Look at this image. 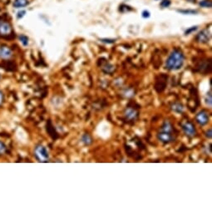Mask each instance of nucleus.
<instances>
[{"label":"nucleus","instance_id":"nucleus-13","mask_svg":"<svg viewBox=\"0 0 212 212\" xmlns=\"http://www.w3.org/2000/svg\"><path fill=\"white\" fill-rule=\"evenodd\" d=\"M19 40H20L23 46H27L29 44V38L25 35H20L19 36Z\"/></svg>","mask_w":212,"mask_h":212},{"label":"nucleus","instance_id":"nucleus-18","mask_svg":"<svg viewBox=\"0 0 212 212\" xmlns=\"http://www.w3.org/2000/svg\"><path fill=\"white\" fill-rule=\"evenodd\" d=\"M5 151H6L5 145H4L2 141H0V154H3V153L5 152Z\"/></svg>","mask_w":212,"mask_h":212},{"label":"nucleus","instance_id":"nucleus-23","mask_svg":"<svg viewBox=\"0 0 212 212\" xmlns=\"http://www.w3.org/2000/svg\"><path fill=\"white\" fill-rule=\"evenodd\" d=\"M206 137L211 138V129H209L208 132H206Z\"/></svg>","mask_w":212,"mask_h":212},{"label":"nucleus","instance_id":"nucleus-10","mask_svg":"<svg viewBox=\"0 0 212 212\" xmlns=\"http://www.w3.org/2000/svg\"><path fill=\"white\" fill-rule=\"evenodd\" d=\"M29 4V0H14L13 2V7L16 9L23 8Z\"/></svg>","mask_w":212,"mask_h":212},{"label":"nucleus","instance_id":"nucleus-8","mask_svg":"<svg viewBox=\"0 0 212 212\" xmlns=\"http://www.w3.org/2000/svg\"><path fill=\"white\" fill-rule=\"evenodd\" d=\"M12 50L9 47L3 46L0 48V57L3 59H9L12 57Z\"/></svg>","mask_w":212,"mask_h":212},{"label":"nucleus","instance_id":"nucleus-20","mask_svg":"<svg viewBox=\"0 0 212 212\" xmlns=\"http://www.w3.org/2000/svg\"><path fill=\"white\" fill-rule=\"evenodd\" d=\"M25 13H26V11H24V10H23V11L18 12V13H17V17L18 18V19H19V18H22V17L25 15Z\"/></svg>","mask_w":212,"mask_h":212},{"label":"nucleus","instance_id":"nucleus-15","mask_svg":"<svg viewBox=\"0 0 212 212\" xmlns=\"http://www.w3.org/2000/svg\"><path fill=\"white\" fill-rule=\"evenodd\" d=\"M179 13H184V14H195L197 13V11H194V10H178Z\"/></svg>","mask_w":212,"mask_h":212},{"label":"nucleus","instance_id":"nucleus-6","mask_svg":"<svg viewBox=\"0 0 212 212\" xmlns=\"http://www.w3.org/2000/svg\"><path fill=\"white\" fill-rule=\"evenodd\" d=\"M12 33V27L9 23L0 20V36H8Z\"/></svg>","mask_w":212,"mask_h":212},{"label":"nucleus","instance_id":"nucleus-19","mask_svg":"<svg viewBox=\"0 0 212 212\" xmlns=\"http://www.w3.org/2000/svg\"><path fill=\"white\" fill-rule=\"evenodd\" d=\"M101 41H102V43H108V44L115 43V39H109V38L108 39H107V38H102V39H101Z\"/></svg>","mask_w":212,"mask_h":212},{"label":"nucleus","instance_id":"nucleus-5","mask_svg":"<svg viewBox=\"0 0 212 212\" xmlns=\"http://www.w3.org/2000/svg\"><path fill=\"white\" fill-rule=\"evenodd\" d=\"M195 120L197 121V123L201 126H205L209 122V115L205 111H201L196 115L195 117Z\"/></svg>","mask_w":212,"mask_h":212},{"label":"nucleus","instance_id":"nucleus-16","mask_svg":"<svg viewBox=\"0 0 212 212\" xmlns=\"http://www.w3.org/2000/svg\"><path fill=\"white\" fill-rule=\"evenodd\" d=\"M211 92H210L206 96V103L209 106H211Z\"/></svg>","mask_w":212,"mask_h":212},{"label":"nucleus","instance_id":"nucleus-17","mask_svg":"<svg viewBox=\"0 0 212 212\" xmlns=\"http://www.w3.org/2000/svg\"><path fill=\"white\" fill-rule=\"evenodd\" d=\"M170 4H171V1H170V0H163V1L160 3V6H161L162 8H167V7H169Z\"/></svg>","mask_w":212,"mask_h":212},{"label":"nucleus","instance_id":"nucleus-22","mask_svg":"<svg viewBox=\"0 0 212 212\" xmlns=\"http://www.w3.org/2000/svg\"><path fill=\"white\" fill-rule=\"evenodd\" d=\"M142 17H150V13L148 11H144L142 13Z\"/></svg>","mask_w":212,"mask_h":212},{"label":"nucleus","instance_id":"nucleus-12","mask_svg":"<svg viewBox=\"0 0 212 212\" xmlns=\"http://www.w3.org/2000/svg\"><path fill=\"white\" fill-rule=\"evenodd\" d=\"M82 141L86 145H90V144L92 143V138H91V137L88 134L83 135V137H82Z\"/></svg>","mask_w":212,"mask_h":212},{"label":"nucleus","instance_id":"nucleus-2","mask_svg":"<svg viewBox=\"0 0 212 212\" xmlns=\"http://www.w3.org/2000/svg\"><path fill=\"white\" fill-rule=\"evenodd\" d=\"M34 154L36 157L41 162H46L49 160V154L45 146L39 145L35 148Z\"/></svg>","mask_w":212,"mask_h":212},{"label":"nucleus","instance_id":"nucleus-24","mask_svg":"<svg viewBox=\"0 0 212 212\" xmlns=\"http://www.w3.org/2000/svg\"><path fill=\"white\" fill-rule=\"evenodd\" d=\"M2 100H3V94H2V92H0V104L2 102Z\"/></svg>","mask_w":212,"mask_h":212},{"label":"nucleus","instance_id":"nucleus-21","mask_svg":"<svg viewBox=\"0 0 212 212\" xmlns=\"http://www.w3.org/2000/svg\"><path fill=\"white\" fill-rule=\"evenodd\" d=\"M197 29V27H192L191 29H188V30H186V34H189L190 33H191V32L195 31V30H196Z\"/></svg>","mask_w":212,"mask_h":212},{"label":"nucleus","instance_id":"nucleus-14","mask_svg":"<svg viewBox=\"0 0 212 212\" xmlns=\"http://www.w3.org/2000/svg\"><path fill=\"white\" fill-rule=\"evenodd\" d=\"M200 5L202 6V7H205V8H211L212 4L210 0H204V1L200 3Z\"/></svg>","mask_w":212,"mask_h":212},{"label":"nucleus","instance_id":"nucleus-11","mask_svg":"<svg viewBox=\"0 0 212 212\" xmlns=\"http://www.w3.org/2000/svg\"><path fill=\"white\" fill-rule=\"evenodd\" d=\"M172 109L173 112H176L178 114H181L184 111L183 106L181 103H174L172 105Z\"/></svg>","mask_w":212,"mask_h":212},{"label":"nucleus","instance_id":"nucleus-1","mask_svg":"<svg viewBox=\"0 0 212 212\" xmlns=\"http://www.w3.org/2000/svg\"><path fill=\"white\" fill-rule=\"evenodd\" d=\"M185 56L180 49H175L169 55L166 62V67L170 71H178L183 67Z\"/></svg>","mask_w":212,"mask_h":212},{"label":"nucleus","instance_id":"nucleus-9","mask_svg":"<svg viewBox=\"0 0 212 212\" xmlns=\"http://www.w3.org/2000/svg\"><path fill=\"white\" fill-rule=\"evenodd\" d=\"M125 115H126V118H128L129 120H136L137 118L138 113L133 108H126L125 111Z\"/></svg>","mask_w":212,"mask_h":212},{"label":"nucleus","instance_id":"nucleus-4","mask_svg":"<svg viewBox=\"0 0 212 212\" xmlns=\"http://www.w3.org/2000/svg\"><path fill=\"white\" fill-rule=\"evenodd\" d=\"M182 130L185 132V134L189 137H193L196 134L195 126H194V124L190 122V121H186L182 125Z\"/></svg>","mask_w":212,"mask_h":212},{"label":"nucleus","instance_id":"nucleus-7","mask_svg":"<svg viewBox=\"0 0 212 212\" xmlns=\"http://www.w3.org/2000/svg\"><path fill=\"white\" fill-rule=\"evenodd\" d=\"M210 38V34L207 29H204L201 31L196 36V41L200 43H207Z\"/></svg>","mask_w":212,"mask_h":212},{"label":"nucleus","instance_id":"nucleus-3","mask_svg":"<svg viewBox=\"0 0 212 212\" xmlns=\"http://www.w3.org/2000/svg\"><path fill=\"white\" fill-rule=\"evenodd\" d=\"M173 132H167V131H163L161 130L159 133L157 134L158 140L160 141L161 142H163L165 144L170 143L174 141V135L172 134Z\"/></svg>","mask_w":212,"mask_h":212}]
</instances>
